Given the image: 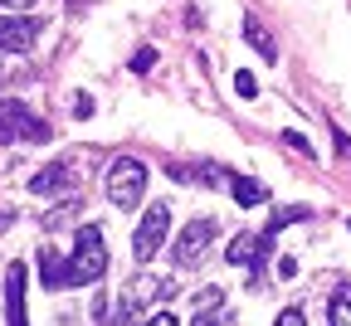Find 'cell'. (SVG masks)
Listing matches in <instances>:
<instances>
[{
    "mask_svg": "<svg viewBox=\"0 0 351 326\" xmlns=\"http://www.w3.org/2000/svg\"><path fill=\"white\" fill-rule=\"evenodd\" d=\"M269 239H274V234H234L225 258H230L234 268H249V273H254V268L263 263V253H269Z\"/></svg>",
    "mask_w": 351,
    "mask_h": 326,
    "instance_id": "cell-7",
    "label": "cell"
},
{
    "mask_svg": "<svg viewBox=\"0 0 351 326\" xmlns=\"http://www.w3.org/2000/svg\"><path fill=\"white\" fill-rule=\"evenodd\" d=\"M244 39L254 44V54H258L263 64H274V59H278V44H274V34L263 29L258 20H244Z\"/></svg>",
    "mask_w": 351,
    "mask_h": 326,
    "instance_id": "cell-12",
    "label": "cell"
},
{
    "mask_svg": "<svg viewBox=\"0 0 351 326\" xmlns=\"http://www.w3.org/2000/svg\"><path fill=\"white\" fill-rule=\"evenodd\" d=\"M93 112V98H88V92H73V117H88Z\"/></svg>",
    "mask_w": 351,
    "mask_h": 326,
    "instance_id": "cell-21",
    "label": "cell"
},
{
    "mask_svg": "<svg viewBox=\"0 0 351 326\" xmlns=\"http://www.w3.org/2000/svg\"><path fill=\"white\" fill-rule=\"evenodd\" d=\"M166 234H171V205L156 200V205L137 219V234H132V253H137V263H152L156 249L166 244Z\"/></svg>",
    "mask_w": 351,
    "mask_h": 326,
    "instance_id": "cell-3",
    "label": "cell"
},
{
    "mask_svg": "<svg viewBox=\"0 0 351 326\" xmlns=\"http://www.w3.org/2000/svg\"><path fill=\"white\" fill-rule=\"evenodd\" d=\"M39 283L44 288H73L69 283V258H59L54 249H44L39 253Z\"/></svg>",
    "mask_w": 351,
    "mask_h": 326,
    "instance_id": "cell-11",
    "label": "cell"
},
{
    "mask_svg": "<svg viewBox=\"0 0 351 326\" xmlns=\"http://www.w3.org/2000/svg\"><path fill=\"white\" fill-rule=\"evenodd\" d=\"M215 234H219V224L210 219V214H200V219H191L181 234H176V244H171V258H176V268H195L200 258H205V249L215 244Z\"/></svg>",
    "mask_w": 351,
    "mask_h": 326,
    "instance_id": "cell-4",
    "label": "cell"
},
{
    "mask_svg": "<svg viewBox=\"0 0 351 326\" xmlns=\"http://www.w3.org/2000/svg\"><path fill=\"white\" fill-rule=\"evenodd\" d=\"M283 142H288L293 151H302L307 161H313V142H307V136H302V131H283Z\"/></svg>",
    "mask_w": 351,
    "mask_h": 326,
    "instance_id": "cell-19",
    "label": "cell"
},
{
    "mask_svg": "<svg viewBox=\"0 0 351 326\" xmlns=\"http://www.w3.org/2000/svg\"><path fill=\"white\" fill-rule=\"evenodd\" d=\"M327 321H337V326H351V288H341V297L327 307Z\"/></svg>",
    "mask_w": 351,
    "mask_h": 326,
    "instance_id": "cell-16",
    "label": "cell"
},
{
    "mask_svg": "<svg viewBox=\"0 0 351 326\" xmlns=\"http://www.w3.org/2000/svg\"><path fill=\"white\" fill-rule=\"evenodd\" d=\"M142 195H147V166L132 161V156L112 161V171H108V200L117 210H132V205H142Z\"/></svg>",
    "mask_w": 351,
    "mask_h": 326,
    "instance_id": "cell-2",
    "label": "cell"
},
{
    "mask_svg": "<svg viewBox=\"0 0 351 326\" xmlns=\"http://www.w3.org/2000/svg\"><path fill=\"white\" fill-rule=\"evenodd\" d=\"M0 142H15V131H10V122H5V112H0Z\"/></svg>",
    "mask_w": 351,
    "mask_h": 326,
    "instance_id": "cell-23",
    "label": "cell"
},
{
    "mask_svg": "<svg viewBox=\"0 0 351 326\" xmlns=\"http://www.w3.org/2000/svg\"><path fill=\"white\" fill-rule=\"evenodd\" d=\"M332 142H337V151H341V156H351V136H346V131H332Z\"/></svg>",
    "mask_w": 351,
    "mask_h": 326,
    "instance_id": "cell-22",
    "label": "cell"
},
{
    "mask_svg": "<svg viewBox=\"0 0 351 326\" xmlns=\"http://www.w3.org/2000/svg\"><path fill=\"white\" fill-rule=\"evenodd\" d=\"M5 321L10 326L25 321V263H10L5 273Z\"/></svg>",
    "mask_w": 351,
    "mask_h": 326,
    "instance_id": "cell-9",
    "label": "cell"
},
{
    "mask_svg": "<svg viewBox=\"0 0 351 326\" xmlns=\"http://www.w3.org/2000/svg\"><path fill=\"white\" fill-rule=\"evenodd\" d=\"M34 39H39V20H29V15H0V49L25 54Z\"/></svg>",
    "mask_w": 351,
    "mask_h": 326,
    "instance_id": "cell-5",
    "label": "cell"
},
{
    "mask_svg": "<svg viewBox=\"0 0 351 326\" xmlns=\"http://www.w3.org/2000/svg\"><path fill=\"white\" fill-rule=\"evenodd\" d=\"M103 273H108V244H103V234L93 224H83L78 239H73V253H69V283L88 288V283H98Z\"/></svg>",
    "mask_w": 351,
    "mask_h": 326,
    "instance_id": "cell-1",
    "label": "cell"
},
{
    "mask_svg": "<svg viewBox=\"0 0 351 326\" xmlns=\"http://www.w3.org/2000/svg\"><path fill=\"white\" fill-rule=\"evenodd\" d=\"M234 200H239L244 210H249V205H263V200H269V185H263V180H244V175H239V180H234Z\"/></svg>",
    "mask_w": 351,
    "mask_h": 326,
    "instance_id": "cell-14",
    "label": "cell"
},
{
    "mask_svg": "<svg viewBox=\"0 0 351 326\" xmlns=\"http://www.w3.org/2000/svg\"><path fill=\"white\" fill-rule=\"evenodd\" d=\"M176 292V283H171V277H137V283H127V302L132 307H142V302H156V297H171Z\"/></svg>",
    "mask_w": 351,
    "mask_h": 326,
    "instance_id": "cell-10",
    "label": "cell"
},
{
    "mask_svg": "<svg viewBox=\"0 0 351 326\" xmlns=\"http://www.w3.org/2000/svg\"><path fill=\"white\" fill-rule=\"evenodd\" d=\"M302 321H307L302 307H283V312H278V326H302Z\"/></svg>",
    "mask_w": 351,
    "mask_h": 326,
    "instance_id": "cell-20",
    "label": "cell"
},
{
    "mask_svg": "<svg viewBox=\"0 0 351 326\" xmlns=\"http://www.w3.org/2000/svg\"><path fill=\"white\" fill-rule=\"evenodd\" d=\"M234 92H239V98H258V78H254L249 68H239V73H234Z\"/></svg>",
    "mask_w": 351,
    "mask_h": 326,
    "instance_id": "cell-17",
    "label": "cell"
},
{
    "mask_svg": "<svg viewBox=\"0 0 351 326\" xmlns=\"http://www.w3.org/2000/svg\"><path fill=\"white\" fill-rule=\"evenodd\" d=\"M25 5H34V0H0V10H25Z\"/></svg>",
    "mask_w": 351,
    "mask_h": 326,
    "instance_id": "cell-24",
    "label": "cell"
},
{
    "mask_svg": "<svg viewBox=\"0 0 351 326\" xmlns=\"http://www.w3.org/2000/svg\"><path fill=\"white\" fill-rule=\"evenodd\" d=\"M152 64H156V49H152V44H142V49L132 54V73H152Z\"/></svg>",
    "mask_w": 351,
    "mask_h": 326,
    "instance_id": "cell-18",
    "label": "cell"
},
{
    "mask_svg": "<svg viewBox=\"0 0 351 326\" xmlns=\"http://www.w3.org/2000/svg\"><path fill=\"white\" fill-rule=\"evenodd\" d=\"M302 219H313V210H307V205H283V210L269 219V234H278V229H288V224H302Z\"/></svg>",
    "mask_w": 351,
    "mask_h": 326,
    "instance_id": "cell-15",
    "label": "cell"
},
{
    "mask_svg": "<svg viewBox=\"0 0 351 326\" xmlns=\"http://www.w3.org/2000/svg\"><path fill=\"white\" fill-rule=\"evenodd\" d=\"M219 302H225V292H219V288H200V292H195V316H191V321L205 326V321L219 312Z\"/></svg>",
    "mask_w": 351,
    "mask_h": 326,
    "instance_id": "cell-13",
    "label": "cell"
},
{
    "mask_svg": "<svg viewBox=\"0 0 351 326\" xmlns=\"http://www.w3.org/2000/svg\"><path fill=\"white\" fill-rule=\"evenodd\" d=\"M69 185H73V166H69V161H54V166H44V171L29 180V190H34V195H64Z\"/></svg>",
    "mask_w": 351,
    "mask_h": 326,
    "instance_id": "cell-8",
    "label": "cell"
},
{
    "mask_svg": "<svg viewBox=\"0 0 351 326\" xmlns=\"http://www.w3.org/2000/svg\"><path fill=\"white\" fill-rule=\"evenodd\" d=\"M0 112H5V122H10V131H15V142H49V122L34 117L25 103H5Z\"/></svg>",
    "mask_w": 351,
    "mask_h": 326,
    "instance_id": "cell-6",
    "label": "cell"
}]
</instances>
